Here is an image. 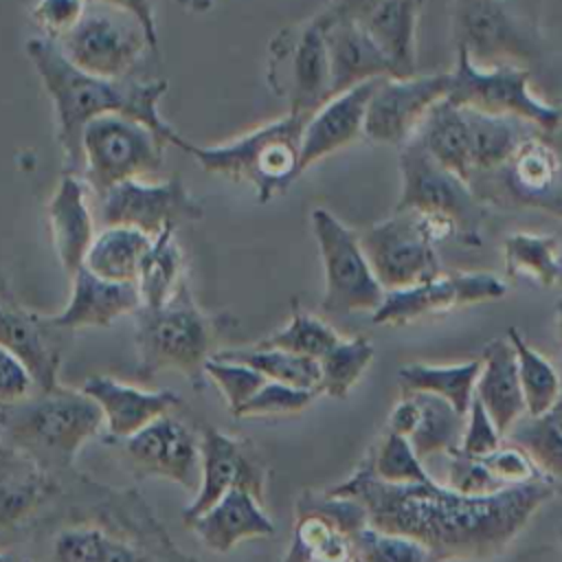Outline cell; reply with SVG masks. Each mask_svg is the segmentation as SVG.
<instances>
[{
  "instance_id": "cell-26",
  "label": "cell",
  "mask_w": 562,
  "mask_h": 562,
  "mask_svg": "<svg viewBox=\"0 0 562 562\" xmlns=\"http://www.w3.org/2000/svg\"><path fill=\"white\" fill-rule=\"evenodd\" d=\"M55 255L68 277L83 263L97 237L94 220L86 202V189L75 173H66L46 204Z\"/></svg>"
},
{
  "instance_id": "cell-9",
  "label": "cell",
  "mask_w": 562,
  "mask_h": 562,
  "mask_svg": "<svg viewBox=\"0 0 562 562\" xmlns=\"http://www.w3.org/2000/svg\"><path fill=\"white\" fill-rule=\"evenodd\" d=\"M167 145L158 132L125 114L94 116L81 138V176L99 198L119 182L160 171Z\"/></svg>"
},
{
  "instance_id": "cell-19",
  "label": "cell",
  "mask_w": 562,
  "mask_h": 562,
  "mask_svg": "<svg viewBox=\"0 0 562 562\" xmlns=\"http://www.w3.org/2000/svg\"><path fill=\"white\" fill-rule=\"evenodd\" d=\"M507 292V285L496 274L487 272H459L439 274L430 281L386 290L382 303L373 310L375 325H406L419 316L465 307L472 303L496 301Z\"/></svg>"
},
{
  "instance_id": "cell-2",
  "label": "cell",
  "mask_w": 562,
  "mask_h": 562,
  "mask_svg": "<svg viewBox=\"0 0 562 562\" xmlns=\"http://www.w3.org/2000/svg\"><path fill=\"white\" fill-rule=\"evenodd\" d=\"M18 547L31 562H198L136 487H112L77 470L61 474Z\"/></svg>"
},
{
  "instance_id": "cell-55",
  "label": "cell",
  "mask_w": 562,
  "mask_h": 562,
  "mask_svg": "<svg viewBox=\"0 0 562 562\" xmlns=\"http://www.w3.org/2000/svg\"><path fill=\"white\" fill-rule=\"evenodd\" d=\"M101 2H108V4H114V7H121V9L132 11V13L145 24L149 37H151L154 44L158 46L156 18H154V2H151V0H101Z\"/></svg>"
},
{
  "instance_id": "cell-32",
  "label": "cell",
  "mask_w": 562,
  "mask_h": 562,
  "mask_svg": "<svg viewBox=\"0 0 562 562\" xmlns=\"http://www.w3.org/2000/svg\"><path fill=\"white\" fill-rule=\"evenodd\" d=\"M151 239L154 237L132 226H103V231L97 233L83 266L101 279L136 283Z\"/></svg>"
},
{
  "instance_id": "cell-15",
  "label": "cell",
  "mask_w": 562,
  "mask_h": 562,
  "mask_svg": "<svg viewBox=\"0 0 562 562\" xmlns=\"http://www.w3.org/2000/svg\"><path fill=\"white\" fill-rule=\"evenodd\" d=\"M200 483L193 501L182 509L184 525L235 487L248 490L257 501L266 503L270 468L252 441L206 426L200 430Z\"/></svg>"
},
{
  "instance_id": "cell-20",
  "label": "cell",
  "mask_w": 562,
  "mask_h": 562,
  "mask_svg": "<svg viewBox=\"0 0 562 562\" xmlns=\"http://www.w3.org/2000/svg\"><path fill=\"white\" fill-rule=\"evenodd\" d=\"M61 476L11 441L0 443V549H15L53 501Z\"/></svg>"
},
{
  "instance_id": "cell-58",
  "label": "cell",
  "mask_w": 562,
  "mask_h": 562,
  "mask_svg": "<svg viewBox=\"0 0 562 562\" xmlns=\"http://www.w3.org/2000/svg\"><path fill=\"white\" fill-rule=\"evenodd\" d=\"M558 338H560V345H562V299L558 301Z\"/></svg>"
},
{
  "instance_id": "cell-46",
  "label": "cell",
  "mask_w": 562,
  "mask_h": 562,
  "mask_svg": "<svg viewBox=\"0 0 562 562\" xmlns=\"http://www.w3.org/2000/svg\"><path fill=\"white\" fill-rule=\"evenodd\" d=\"M204 375L220 389V393L228 406V413L233 417L268 382L252 367L233 362V360H220V358H211L206 362Z\"/></svg>"
},
{
  "instance_id": "cell-4",
  "label": "cell",
  "mask_w": 562,
  "mask_h": 562,
  "mask_svg": "<svg viewBox=\"0 0 562 562\" xmlns=\"http://www.w3.org/2000/svg\"><path fill=\"white\" fill-rule=\"evenodd\" d=\"M132 318L138 353L136 373L154 378L162 371H178L193 389L204 386L206 362L215 356L220 338L237 325L226 312L213 314L202 310L187 279L165 305H140Z\"/></svg>"
},
{
  "instance_id": "cell-48",
  "label": "cell",
  "mask_w": 562,
  "mask_h": 562,
  "mask_svg": "<svg viewBox=\"0 0 562 562\" xmlns=\"http://www.w3.org/2000/svg\"><path fill=\"white\" fill-rule=\"evenodd\" d=\"M443 485H448L450 490H457L461 494H472V496L492 494V492L507 487L490 472V468L485 465V461L481 457L463 454L459 448H454L452 452L446 454Z\"/></svg>"
},
{
  "instance_id": "cell-50",
  "label": "cell",
  "mask_w": 562,
  "mask_h": 562,
  "mask_svg": "<svg viewBox=\"0 0 562 562\" xmlns=\"http://www.w3.org/2000/svg\"><path fill=\"white\" fill-rule=\"evenodd\" d=\"M483 461L503 485H518V483H527L536 476H542L538 472V468L533 465V461L529 459V454L514 443L501 446L492 454L483 457Z\"/></svg>"
},
{
  "instance_id": "cell-16",
  "label": "cell",
  "mask_w": 562,
  "mask_h": 562,
  "mask_svg": "<svg viewBox=\"0 0 562 562\" xmlns=\"http://www.w3.org/2000/svg\"><path fill=\"white\" fill-rule=\"evenodd\" d=\"M97 200L103 226H132L149 237L204 217V206L189 193L178 176L162 182L125 180Z\"/></svg>"
},
{
  "instance_id": "cell-14",
  "label": "cell",
  "mask_w": 562,
  "mask_h": 562,
  "mask_svg": "<svg viewBox=\"0 0 562 562\" xmlns=\"http://www.w3.org/2000/svg\"><path fill=\"white\" fill-rule=\"evenodd\" d=\"M119 461L134 479L160 476L184 490H198L200 483V430L176 411H169L127 439L110 443Z\"/></svg>"
},
{
  "instance_id": "cell-25",
  "label": "cell",
  "mask_w": 562,
  "mask_h": 562,
  "mask_svg": "<svg viewBox=\"0 0 562 562\" xmlns=\"http://www.w3.org/2000/svg\"><path fill=\"white\" fill-rule=\"evenodd\" d=\"M198 540L215 553H228L244 540L268 538L277 531L274 522L248 490L235 487L187 525Z\"/></svg>"
},
{
  "instance_id": "cell-51",
  "label": "cell",
  "mask_w": 562,
  "mask_h": 562,
  "mask_svg": "<svg viewBox=\"0 0 562 562\" xmlns=\"http://www.w3.org/2000/svg\"><path fill=\"white\" fill-rule=\"evenodd\" d=\"M83 7L86 0H37L31 15L44 31V37L57 40L81 18Z\"/></svg>"
},
{
  "instance_id": "cell-7",
  "label": "cell",
  "mask_w": 562,
  "mask_h": 562,
  "mask_svg": "<svg viewBox=\"0 0 562 562\" xmlns=\"http://www.w3.org/2000/svg\"><path fill=\"white\" fill-rule=\"evenodd\" d=\"M457 235L454 222L419 211H395L360 233L362 250L384 290L430 281L441 274L435 244Z\"/></svg>"
},
{
  "instance_id": "cell-53",
  "label": "cell",
  "mask_w": 562,
  "mask_h": 562,
  "mask_svg": "<svg viewBox=\"0 0 562 562\" xmlns=\"http://www.w3.org/2000/svg\"><path fill=\"white\" fill-rule=\"evenodd\" d=\"M382 0H329L314 18L318 26H329L336 22H358L362 24Z\"/></svg>"
},
{
  "instance_id": "cell-3",
  "label": "cell",
  "mask_w": 562,
  "mask_h": 562,
  "mask_svg": "<svg viewBox=\"0 0 562 562\" xmlns=\"http://www.w3.org/2000/svg\"><path fill=\"white\" fill-rule=\"evenodd\" d=\"M26 55L48 92L57 116V140L66 156L68 173H81V138L86 125L101 114H125L158 132L169 145L180 147L182 136L162 121L158 101L167 92L165 79L140 81L132 77H99L77 68L48 37L26 42Z\"/></svg>"
},
{
  "instance_id": "cell-54",
  "label": "cell",
  "mask_w": 562,
  "mask_h": 562,
  "mask_svg": "<svg viewBox=\"0 0 562 562\" xmlns=\"http://www.w3.org/2000/svg\"><path fill=\"white\" fill-rule=\"evenodd\" d=\"M417 402L413 395H402V400L395 404V408L391 411L389 417V430L408 437L417 424Z\"/></svg>"
},
{
  "instance_id": "cell-38",
  "label": "cell",
  "mask_w": 562,
  "mask_h": 562,
  "mask_svg": "<svg viewBox=\"0 0 562 562\" xmlns=\"http://www.w3.org/2000/svg\"><path fill=\"white\" fill-rule=\"evenodd\" d=\"M505 268L512 279L562 290V248L551 235L514 233L503 244Z\"/></svg>"
},
{
  "instance_id": "cell-29",
  "label": "cell",
  "mask_w": 562,
  "mask_h": 562,
  "mask_svg": "<svg viewBox=\"0 0 562 562\" xmlns=\"http://www.w3.org/2000/svg\"><path fill=\"white\" fill-rule=\"evenodd\" d=\"M503 167L518 198L562 213V160L551 145L529 136Z\"/></svg>"
},
{
  "instance_id": "cell-27",
  "label": "cell",
  "mask_w": 562,
  "mask_h": 562,
  "mask_svg": "<svg viewBox=\"0 0 562 562\" xmlns=\"http://www.w3.org/2000/svg\"><path fill=\"white\" fill-rule=\"evenodd\" d=\"M321 29L329 55L331 97L371 79L395 77L391 61L362 24L336 22Z\"/></svg>"
},
{
  "instance_id": "cell-18",
  "label": "cell",
  "mask_w": 562,
  "mask_h": 562,
  "mask_svg": "<svg viewBox=\"0 0 562 562\" xmlns=\"http://www.w3.org/2000/svg\"><path fill=\"white\" fill-rule=\"evenodd\" d=\"M450 72L382 77L369 99L364 138L402 147L413 138L435 103L448 97Z\"/></svg>"
},
{
  "instance_id": "cell-52",
  "label": "cell",
  "mask_w": 562,
  "mask_h": 562,
  "mask_svg": "<svg viewBox=\"0 0 562 562\" xmlns=\"http://www.w3.org/2000/svg\"><path fill=\"white\" fill-rule=\"evenodd\" d=\"M35 380L26 364L0 347V408L22 402L35 391Z\"/></svg>"
},
{
  "instance_id": "cell-8",
  "label": "cell",
  "mask_w": 562,
  "mask_h": 562,
  "mask_svg": "<svg viewBox=\"0 0 562 562\" xmlns=\"http://www.w3.org/2000/svg\"><path fill=\"white\" fill-rule=\"evenodd\" d=\"M53 42L77 68L114 79L130 77L143 53L158 48L132 11L101 0H86L81 18Z\"/></svg>"
},
{
  "instance_id": "cell-28",
  "label": "cell",
  "mask_w": 562,
  "mask_h": 562,
  "mask_svg": "<svg viewBox=\"0 0 562 562\" xmlns=\"http://www.w3.org/2000/svg\"><path fill=\"white\" fill-rule=\"evenodd\" d=\"M474 397L485 406L503 437L522 415H527L516 351L509 338H494L483 347Z\"/></svg>"
},
{
  "instance_id": "cell-10",
  "label": "cell",
  "mask_w": 562,
  "mask_h": 562,
  "mask_svg": "<svg viewBox=\"0 0 562 562\" xmlns=\"http://www.w3.org/2000/svg\"><path fill=\"white\" fill-rule=\"evenodd\" d=\"M446 99L459 108L516 116L547 132L558 130L562 123V110L531 92L527 66H479L465 48H457V64L450 70Z\"/></svg>"
},
{
  "instance_id": "cell-5",
  "label": "cell",
  "mask_w": 562,
  "mask_h": 562,
  "mask_svg": "<svg viewBox=\"0 0 562 562\" xmlns=\"http://www.w3.org/2000/svg\"><path fill=\"white\" fill-rule=\"evenodd\" d=\"M0 424L7 441L61 476L75 470L83 443L103 428V413L83 389L55 384L0 408Z\"/></svg>"
},
{
  "instance_id": "cell-11",
  "label": "cell",
  "mask_w": 562,
  "mask_h": 562,
  "mask_svg": "<svg viewBox=\"0 0 562 562\" xmlns=\"http://www.w3.org/2000/svg\"><path fill=\"white\" fill-rule=\"evenodd\" d=\"M268 86L288 101L292 114L307 119L331 99L325 33L314 18L283 26L268 42Z\"/></svg>"
},
{
  "instance_id": "cell-60",
  "label": "cell",
  "mask_w": 562,
  "mask_h": 562,
  "mask_svg": "<svg viewBox=\"0 0 562 562\" xmlns=\"http://www.w3.org/2000/svg\"><path fill=\"white\" fill-rule=\"evenodd\" d=\"M4 441V430H2V424H0V443Z\"/></svg>"
},
{
  "instance_id": "cell-6",
  "label": "cell",
  "mask_w": 562,
  "mask_h": 562,
  "mask_svg": "<svg viewBox=\"0 0 562 562\" xmlns=\"http://www.w3.org/2000/svg\"><path fill=\"white\" fill-rule=\"evenodd\" d=\"M307 116L288 112L231 143L195 145L187 138L180 149L198 160L206 173L233 182H248L259 202L283 193L301 171V138Z\"/></svg>"
},
{
  "instance_id": "cell-47",
  "label": "cell",
  "mask_w": 562,
  "mask_h": 562,
  "mask_svg": "<svg viewBox=\"0 0 562 562\" xmlns=\"http://www.w3.org/2000/svg\"><path fill=\"white\" fill-rule=\"evenodd\" d=\"M321 393L316 389H296L290 384L268 380L237 413V419L270 417V415H296L303 413Z\"/></svg>"
},
{
  "instance_id": "cell-13",
  "label": "cell",
  "mask_w": 562,
  "mask_h": 562,
  "mask_svg": "<svg viewBox=\"0 0 562 562\" xmlns=\"http://www.w3.org/2000/svg\"><path fill=\"white\" fill-rule=\"evenodd\" d=\"M310 220L325 272L321 307L331 314L373 312L386 290L373 274L360 235L327 209H314Z\"/></svg>"
},
{
  "instance_id": "cell-44",
  "label": "cell",
  "mask_w": 562,
  "mask_h": 562,
  "mask_svg": "<svg viewBox=\"0 0 562 562\" xmlns=\"http://www.w3.org/2000/svg\"><path fill=\"white\" fill-rule=\"evenodd\" d=\"M373 472L389 483H419L430 479L426 463L415 452L408 437L386 430L373 450L367 454Z\"/></svg>"
},
{
  "instance_id": "cell-31",
  "label": "cell",
  "mask_w": 562,
  "mask_h": 562,
  "mask_svg": "<svg viewBox=\"0 0 562 562\" xmlns=\"http://www.w3.org/2000/svg\"><path fill=\"white\" fill-rule=\"evenodd\" d=\"M415 138L422 147L446 169L463 180H472V149H470V123L465 108L441 99L430 108L422 121Z\"/></svg>"
},
{
  "instance_id": "cell-56",
  "label": "cell",
  "mask_w": 562,
  "mask_h": 562,
  "mask_svg": "<svg viewBox=\"0 0 562 562\" xmlns=\"http://www.w3.org/2000/svg\"><path fill=\"white\" fill-rule=\"evenodd\" d=\"M176 2L193 13H206L211 9V0H176Z\"/></svg>"
},
{
  "instance_id": "cell-23",
  "label": "cell",
  "mask_w": 562,
  "mask_h": 562,
  "mask_svg": "<svg viewBox=\"0 0 562 562\" xmlns=\"http://www.w3.org/2000/svg\"><path fill=\"white\" fill-rule=\"evenodd\" d=\"M378 81L380 79H371L334 94L305 121L301 138V171L364 136L367 105Z\"/></svg>"
},
{
  "instance_id": "cell-17",
  "label": "cell",
  "mask_w": 562,
  "mask_h": 562,
  "mask_svg": "<svg viewBox=\"0 0 562 562\" xmlns=\"http://www.w3.org/2000/svg\"><path fill=\"white\" fill-rule=\"evenodd\" d=\"M452 40L454 48H465L479 66H525L536 55L531 31L505 0H454Z\"/></svg>"
},
{
  "instance_id": "cell-30",
  "label": "cell",
  "mask_w": 562,
  "mask_h": 562,
  "mask_svg": "<svg viewBox=\"0 0 562 562\" xmlns=\"http://www.w3.org/2000/svg\"><path fill=\"white\" fill-rule=\"evenodd\" d=\"M424 0H382L362 22L391 61L395 77L417 75V20Z\"/></svg>"
},
{
  "instance_id": "cell-22",
  "label": "cell",
  "mask_w": 562,
  "mask_h": 562,
  "mask_svg": "<svg viewBox=\"0 0 562 562\" xmlns=\"http://www.w3.org/2000/svg\"><path fill=\"white\" fill-rule=\"evenodd\" d=\"M81 389L99 404L103 413L108 443L127 439L156 417L182 406L180 395L171 389L147 391L108 375H90Z\"/></svg>"
},
{
  "instance_id": "cell-1",
  "label": "cell",
  "mask_w": 562,
  "mask_h": 562,
  "mask_svg": "<svg viewBox=\"0 0 562 562\" xmlns=\"http://www.w3.org/2000/svg\"><path fill=\"white\" fill-rule=\"evenodd\" d=\"M555 487L547 476H536L472 496L432 476L419 483H389L364 457L356 472L329 492L356 498L367 509L371 527L411 536L430 549L435 562H450L501 555Z\"/></svg>"
},
{
  "instance_id": "cell-41",
  "label": "cell",
  "mask_w": 562,
  "mask_h": 562,
  "mask_svg": "<svg viewBox=\"0 0 562 562\" xmlns=\"http://www.w3.org/2000/svg\"><path fill=\"white\" fill-rule=\"evenodd\" d=\"M507 338L516 351L525 411L529 417H538L555 404L562 391V380L549 358L529 347L516 327L507 331Z\"/></svg>"
},
{
  "instance_id": "cell-21",
  "label": "cell",
  "mask_w": 562,
  "mask_h": 562,
  "mask_svg": "<svg viewBox=\"0 0 562 562\" xmlns=\"http://www.w3.org/2000/svg\"><path fill=\"white\" fill-rule=\"evenodd\" d=\"M44 314L26 310L0 274V347L18 356L31 371L37 389H50L57 382L61 351L53 342Z\"/></svg>"
},
{
  "instance_id": "cell-59",
  "label": "cell",
  "mask_w": 562,
  "mask_h": 562,
  "mask_svg": "<svg viewBox=\"0 0 562 562\" xmlns=\"http://www.w3.org/2000/svg\"><path fill=\"white\" fill-rule=\"evenodd\" d=\"M314 562H353V558L351 560H314Z\"/></svg>"
},
{
  "instance_id": "cell-40",
  "label": "cell",
  "mask_w": 562,
  "mask_h": 562,
  "mask_svg": "<svg viewBox=\"0 0 562 562\" xmlns=\"http://www.w3.org/2000/svg\"><path fill=\"white\" fill-rule=\"evenodd\" d=\"M213 358L233 360L252 367L266 380L290 384L296 389H316L321 382V364L316 358L290 353L274 347H246V349H217Z\"/></svg>"
},
{
  "instance_id": "cell-33",
  "label": "cell",
  "mask_w": 562,
  "mask_h": 562,
  "mask_svg": "<svg viewBox=\"0 0 562 562\" xmlns=\"http://www.w3.org/2000/svg\"><path fill=\"white\" fill-rule=\"evenodd\" d=\"M481 371V358L459 364H426L413 362L397 371L402 395L432 393L448 400L459 413L468 415L474 400V386Z\"/></svg>"
},
{
  "instance_id": "cell-24",
  "label": "cell",
  "mask_w": 562,
  "mask_h": 562,
  "mask_svg": "<svg viewBox=\"0 0 562 562\" xmlns=\"http://www.w3.org/2000/svg\"><path fill=\"white\" fill-rule=\"evenodd\" d=\"M140 307L136 283H116L97 277L81 266L70 277V296L61 312L44 316L53 329H83L110 327L116 318L134 314Z\"/></svg>"
},
{
  "instance_id": "cell-34",
  "label": "cell",
  "mask_w": 562,
  "mask_h": 562,
  "mask_svg": "<svg viewBox=\"0 0 562 562\" xmlns=\"http://www.w3.org/2000/svg\"><path fill=\"white\" fill-rule=\"evenodd\" d=\"M351 538L329 518L296 498L292 542L279 562H314V560H351Z\"/></svg>"
},
{
  "instance_id": "cell-39",
  "label": "cell",
  "mask_w": 562,
  "mask_h": 562,
  "mask_svg": "<svg viewBox=\"0 0 562 562\" xmlns=\"http://www.w3.org/2000/svg\"><path fill=\"white\" fill-rule=\"evenodd\" d=\"M178 228H167L151 239L149 250L143 257L136 288L140 305L160 307L180 288L184 277V255L176 239Z\"/></svg>"
},
{
  "instance_id": "cell-12",
  "label": "cell",
  "mask_w": 562,
  "mask_h": 562,
  "mask_svg": "<svg viewBox=\"0 0 562 562\" xmlns=\"http://www.w3.org/2000/svg\"><path fill=\"white\" fill-rule=\"evenodd\" d=\"M402 191L395 211H419L454 222L457 235L468 244H481L483 209L468 180L439 165L413 136L400 151Z\"/></svg>"
},
{
  "instance_id": "cell-36",
  "label": "cell",
  "mask_w": 562,
  "mask_h": 562,
  "mask_svg": "<svg viewBox=\"0 0 562 562\" xmlns=\"http://www.w3.org/2000/svg\"><path fill=\"white\" fill-rule=\"evenodd\" d=\"M417 402V424L408 435L415 452L426 463L432 457H446L454 448H459L465 415L459 413L448 400L432 393H411Z\"/></svg>"
},
{
  "instance_id": "cell-45",
  "label": "cell",
  "mask_w": 562,
  "mask_h": 562,
  "mask_svg": "<svg viewBox=\"0 0 562 562\" xmlns=\"http://www.w3.org/2000/svg\"><path fill=\"white\" fill-rule=\"evenodd\" d=\"M351 547L360 562H435L430 549L419 540L371 525L351 536Z\"/></svg>"
},
{
  "instance_id": "cell-42",
  "label": "cell",
  "mask_w": 562,
  "mask_h": 562,
  "mask_svg": "<svg viewBox=\"0 0 562 562\" xmlns=\"http://www.w3.org/2000/svg\"><path fill=\"white\" fill-rule=\"evenodd\" d=\"M373 345L364 336L340 338L321 360L318 393L345 400L373 360Z\"/></svg>"
},
{
  "instance_id": "cell-37",
  "label": "cell",
  "mask_w": 562,
  "mask_h": 562,
  "mask_svg": "<svg viewBox=\"0 0 562 562\" xmlns=\"http://www.w3.org/2000/svg\"><path fill=\"white\" fill-rule=\"evenodd\" d=\"M468 112L470 123V149H472V165L476 171H490L503 167L518 145L529 138L527 121L505 114H487L479 110Z\"/></svg>"
},
{
  "instance_id": "cell-61",
  "label": "cell",
  "mask_w": 562,
  "mask_h": 562,
  "mask_svg": "<svg viewBox=\"0 0 562 562\" xmlns=\"http://www.w3.org/2000/svg\"><path fill=\"white\" fill-rule=\"evenodd\" d=\"M353 562H360V560H358V558H356V555H353Z\"/></svg>"
},
{
  "instance_id": "cell-62",
  "label": "cell",
  "mask_w": 562,
  "mask_h": 562,
  "mask_svg": "<svg viewBox=\"0 0 562 562\" xmlns=\"http://www.w3.org/2000/svg\"><path fill=\"white\" fill-rule=\"evenodd\" d=\"M560 536H562V531H560Z\"/></svg>"
},
{
  "instance_id": "cell-43",
  "label": "cell",
  "mask_w": 562,
  "mask_h": 562,
  "mask_svg": "<svg viewBox=\"0 0 562 562\" xmlns=\"http://www.w3.org/2000/svg\"><path fill=\"white\" fill-rule=\"evenodd\" d=\"M338 340H340V336L329 323L303 312L301 307H294L290 321L283 327L268 334L266 338H261L255 345L274 347V349H283L290 353L310 356V358L321 360Z\"/></svg>"
},
{
  "instance_id": "cell-49",
  "label": "cell",
  "mask_w": 562,
  "mask_h": 562,
  "mask_svg": "<svg viewBox=\"0 0 562 562\" xmlns=\"http://www.w3.org/2000/svg\"><path fill=\"white\" fill-rule=\"evenodd\" d=\"M503 446V432L496 428L494 419L485 406L474 397L465 415V428L459 443V450L470 457H487Z\"/></svg>"
},
{
  "instance_id": "cell-35",
  "label": "cell",
  "mask_w": 562,
  "mask_h": 562,
  "mask_svg": "<svg viewBox=\"0 0 562 562\" xmlns=\"http://www.w3.org/2000/svg\"><path fill=\"white\" fill-rule=\"evenodd\" d=\"M505 437L529 454L542 476L562 487V391L549 411L522 415Z\"/></svg>"
},
{
  "instance_id": "cell-57",
  "label": "cell",
  "mask_w": 562,
  "mask_h": 562,
  "mask_svg": "<svg viewBox=\"0 0 562 562\" xmlns=\"http://www.w3.org/2000/svg\"><path fill=\"white\" fill-rule=\"evenodd\" d=\"M0 562H31L22 551L15 549H0Z\"/></svg>"
}]
</instances>
